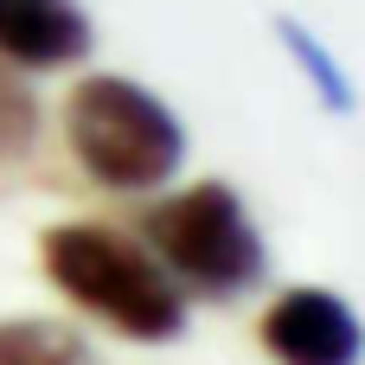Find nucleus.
<instances>
[{"mask_svg":"<svg viewBox=\"0 0 365 365\" xmlns=\"http://www.w3.org/2000/svg\"><path fill=\"white\" fill-rule=\"evenodd\" d=\"M269 32H276V45L289 51V64L302 71V83L327 103V115H359V83L346 77V64L334 58V45L308 26V19H295V13H276L269 19Z\"/></svg>","mask_w":365,"mask_h":365,"instance_id":"nucleus-6","label":"nucleus"},{"mask_svg":"<svg viewBox=\"0 0 365 365\" xmlns=\"http://www.w3.org/2000/svg\"><path fill=\"white\" fill-rule=\"evenodd\" d=\"M263 353L276 365H359L365 359V321L359 308L334 289L295 282L263 308Z\"/></svg>","mask_w":365,"mask_h":365,"instance_id":"nucleus-4","label":"nucleus"},{"mask_svg":"<svg viewBox=\"0 0 365 365\" xmlns=\"http://www.w3.org/2000/svg\"><path fill=\"white\" fill-rule=\"evenodd\" d=\"M141 237L173 269V282L205 302H237L269 276V244H263L244 192L225 180H192V186L154 199L141 212Z\"/></svg>","mask_w":365,"mask_h":365,"instance_id":"nucleus-3","label":"nucleus"},{"mask_svg":"<svg viewBox=\"0 0 365 365\" xmlns=\"http://www.w3.org/2000/svg\"><path fill=\"white\" fill-rule=\"evenodd\" d=\"M90 51L83 0H0V58L19 71H58Z\"/></svg>","mask_w":365,"mask_h":365,"instance_id":"nucleus-5","label":"nucleus"},{"mask_svg":"<svg viewBox=\"0 0 365 365\" xmlns=\"http://www.w3.org/2000/svg\"><path fill=\"white\" fill-rule=\"evenodd\" d=\"M64 141L77 167L109 192H154L186 160V122L167 96L122 71H90L64 96Z\"/></svg>","mask_w":365,"mask_h":365,"instance_id":"nucleus-2","label":"nucleus"},{"mask_svg":"<svg viewBox=\"0 0 365 365\" xmlns=\"http://www.w3.org/2000/svg\"><path fill=\"white\" fill-rule=\"evenodd\" d=\"M32 148H38V96L19 77V64L0 58V167L32 160Z\"/></svg>","mask_w":365,"mask_h":365,"instance_id":"nucleus-8","label":"nucleus"},{"mask_svg":"<svg viewBox=\"0 0 365 365\" xmlns=\"http://www.w3.org/2000/svg\"><path fill=\"white\" fill-rule=\"evenodd\" d=\"M38 269L77 314L103 321L135 346H167L186 334V289L148 250V237H128L122 225H103V218L45 225Z\"/></svg>","mask_w":365,"mask_h":365,"instance_id":"nucleus-1","label":"nucleus"},{"mask_svg":"<svg viewBox=\"0 0 365 365\" xmlns=\"http://www.w3.org/2000/svg\"><path fill=\"white\" fill-rule=\"evenodd\" d=\"M0 365H103V353L51 314H6L0 321Z\"/></svg>","mask_w":365,"mask_h":365,"instance_id":"nucleus-7","label":"nucleus"}]
</instances>
